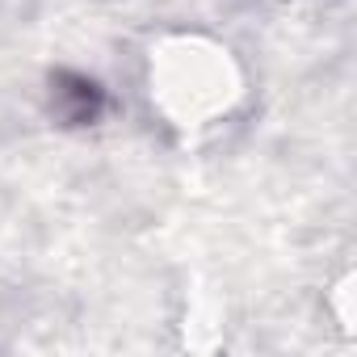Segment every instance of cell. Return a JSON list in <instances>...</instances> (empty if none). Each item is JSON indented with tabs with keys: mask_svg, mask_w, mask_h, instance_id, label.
Instances as JSON below:
<instances>
[{
	"mask_svg": "<svg viewBox=\"0 0 357 357\" xmlns=\"http://www.w3.org/2000/svg\"><path fill=\"white\" fill-rule=\"evenodd\" d=\"M51 105H55V118H63L68 126H93L105 114V89L84 72H55Z\"/></svg>",
	"mask_w": 357,
	"mask_h": 357,
	"instance_id": "6da1fadb",
	"label": "cell"
}]
</instances>
